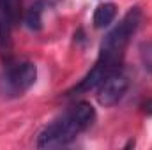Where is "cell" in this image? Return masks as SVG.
Segmentation results:
<instances>
[{
    "mask_svg": "<svg viewBox=\"0 0 152 150\" xmlns=\"http://www.w3.org/2000/svg\"><path fill=\"white\" fill-rule=\"evenodd\" d=\"M96 108L87 101H78L60 117L51 120L37 136L39 149H60L73 143L76 138L96 122Z\"/></svg>",
    "mask_w": 152,
    "mask_h": 150,
    "instance_id": "cell-1",
    "label": "cell"
},
{
    "mask_svg": "<svg viewBox=\"0 0 152 150\" xmlns=\"http://www.w3.org/2000/svg\"><path fill=\"white\" fill-rule=\"evenodd\" d=\"M140 23H142V11L140 7L134 5L122 16V20L101 41L99 57L96 64L103 66L106 71H115L122 67V60H124L127 44L136 34Z\"/></svg>",
    "mask_w": 152,
    "mask_h": 150,
    "instance_id": "cell-2",
    "label": "cell"
},
{
    "mask_svg": "<svg viewBox=\"0 0 152 150\" xmlns=\"http://www.w3.org/2000/svg\"><path fill=\"white\" fill-rule=\"evenodd\" d=\"M37 81V66L28 60H7L0 76V88L7 97H20Z\"/></svg>",
    "mask_w": 152,
    "mask_h": 150,
    "instance_id": "cell-3",
    "label": "cell"
},
{
    "mask_svg": "<svg viewBox=\"0 0 152 150\" xmlns=\"http://www.w3.org/2000/svg\"><path fill=\"white\" fill-rule=\"evenodd\" d=\"M127 88H129V76L126 74V71L122 67H118L113 73H110L103 79V83L97 87V90H96L97 103L104 108L115 106L122 101Z\"/></svg>",
    "mask_w": 152,
    "mask_h": 150,
    "instance_id": "cell-4",
    "label": "cell"
},
{
    "mask_svg": "<svg viewBox=\"0 0 152 150\" xmlns=\"http://www.w3.org/2000/svg\"><path fill=\"white\" fill-rule=\"evenodd\" d=\"M115 18H117V5L112 2H103L96 7L92 23L96 28H106L115 21Z\"/></svg>",
    "mask_w": 152,
    "mask_h": 150,
    "instance_id": "cell-5",
    "label": "cell"
},
{
    "mask_svg": "<svg viewBox=\"0 0 152 150\" xmlns=\"http://www.w3.org/2000/svg\"><path fill=\"white\" fill-rule=\"evenodd\" d=\"M42 12H44V2L42 0H37L36 4H32L25 16H23V23L27 25V28L34 30V32H39L42 28Z\"/></svg>",
    "mask_w": 152,
    "mask_h": 150,
    "instance_id": "cell-6",
    "label": "cell"
},
{
    "mask_svg": "<svg viewBox=\"0 0 152 150\" xmlns=\"http://www.w3.org/2000/svg\"><path fill=\"white\" fill-rule=\"evenodd\" d=\"M0 11L18 25L21 20V0H0Z\"/></svg>",
    "mask_w": 152,
    "mask_h": 150,
    "instance_id": "cell-7",
    "label": "cell"
},
{
    "mask_svg": "<svg viewBox=\"0 0 152 150\" xmlns=\"http://www.w3.org/2000/svg\"><path fill=\"white\" fill-rule=\"evenodd\" d=\"M140 57H142V64H143L145 71L152 73V41L143 42L140 46Z\"/></svg>",
    "mask_w": 152,
    "mask_h": 150,
    "instance_id": "cell-8",
    "label": "cell"
},
{
    "mask_svg": "<svg viewBox=\"0 0 152 150\" xmlns=\"http://www.w3.org/2000/svg\"><path fill=\"white\" fill-rule=\"evenodd\" d=\"M142 110L147 113V115H152V99H147V101L142 104Z\"/></svg>",
    "mask_w": 152,
    "mask_h": 150,
    "instance_id": "cell-9",
    "label": "cell"
}]
</instances>
